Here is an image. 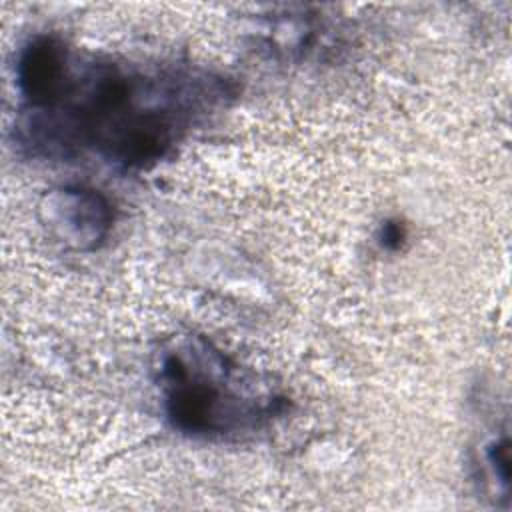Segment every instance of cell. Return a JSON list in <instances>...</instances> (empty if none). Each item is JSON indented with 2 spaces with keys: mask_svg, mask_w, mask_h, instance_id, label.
Wrapping results in <instances>:
<instances>
[{
  "mask_svg": "<svg viewBox=\"0 0 512 512\" xmlns=\"http://www.w3.org/2000/svg\"><path fill=\"white\" fill-rule=\"evenodd\" d=\"M48 222L66 242L86 250L106 238L112 226V208L98 190L62 188L48 204Z\"/></svg>",
  "mask_w": 512,
  "mask_h": 512,
  "instance_id": "cell-3",
  "label": "cell"
},
{
  "mask_svg": "<svg viewBox=\"0 0 512 512\" xmlns=\"http://www.w3.org/2000/svg\"><path fill=\"white\" fill-rule=\"evenodd\" d=\"M404 238H406V232H404V228L398 222H386L382 226V246H386V248H400Z\"/></svg>",
  "mask_w": 512,
  "mask_h": 512,
  "instance_id": "cell-4",
  "label": "cell"
},
{
  "mask_svg": "<svg viewBox=\"0 0 512 512\" xmlns=\"http://www.w3.org/2000/svg\"><path fill=\"white\" fill-rule=\"evenodd\" d=\"M158 382L170 424L196 438L252 432L284 402L204 340L176 344L160 356Z\"/></svg>",
  "mask_w": 512,
  "mask_h": 512,
  "instance_id": "cell-2",
  "label": "cell"
},
{
  "mask_svg": "<svg viewBox=\"0 0 512 512\" xmlns=\"http://www.w3.org/2000/svg\"><path fill=\"white\" fill-rule=\"evenodd\" d=\"M24 100L20 144L32 154L92 152L122 168L162 160L228 90L190 70H142L82 56L52 36L32 38L18 60Z\"/></svg>",
  "mask_w": 512,
  "mask_h": 512,
  "instance_id": "cell-1",
  "label": "cell"
}]
</instances>
